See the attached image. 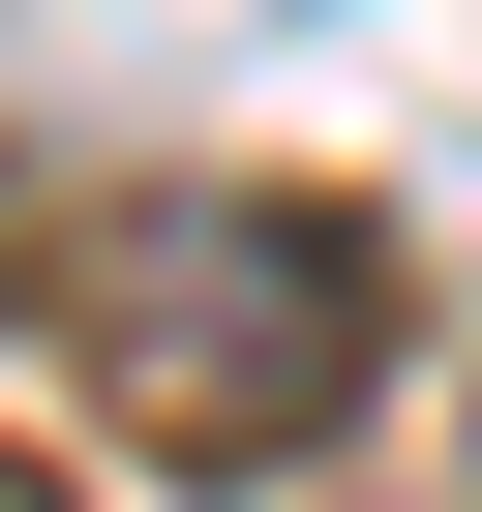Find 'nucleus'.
I'll return each mask as SVG.
<instances>
[{
  "label": "nucleus",
  "mask_w": 482,
  "mask_h": 512,
  "mask_svg": "<svg viewBox=\"0 0 482 512\" xmlns=\"http://www.w3.org/2000/svg\"><path fill=\"white\" fill-rule=\"evenodd\" d=\"M91 332H121V392H151L181 452H272V422L362 392V241H332V211H151V272H121Z\"/></svg>",
  "instance_id": "f257e3e1"
}]
</instances>
